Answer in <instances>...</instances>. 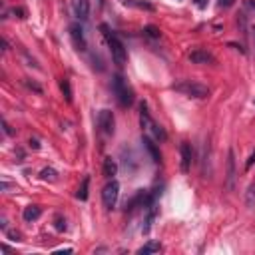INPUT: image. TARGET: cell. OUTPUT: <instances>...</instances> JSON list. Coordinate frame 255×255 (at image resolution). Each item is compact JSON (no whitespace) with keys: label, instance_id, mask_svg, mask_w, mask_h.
Returning <instances> with one entry per match:
<instances>
[{"label":"cell","instance_id":"obj_1","mask_svg":"<svg viewBox=\"0 0 255 255\" xmlns=\"http://www.w3.org/2000/svg\"><path fill=\"white\" fill-rule=\"evenodd\" d=\"M100 30L104 32L106 42H108V46H110V52H112V60H114V64H118V66L122 68L124 64H126V60H128V54H126V48H124V44H122V40H120L116 34H112V30H110L108 24H102Z\"/></svg>","mask_w":255,"mask_h":255},{"label":"cell","instance_id":"obj_2","mask_svg":"<svg viewBox=\"0 0 255 255\" xmlns=\"http://www.w3.org/2000/svg\"><path fill=\"white\" fill-rule=\"evenodd\" d=\"M112 90H114L116 100H118V104L122 106V108H128V106L134 104V92H132L130 86H128V82L124 80L122 74H116V76H114V80H112Z\"/></svg>","mask_w":255,"mask_h":255},{"label":"cell","instance_id":"obj_3","mask_svg":"<svg viewBox=\"0 0 255 255\" xmlns=\"http://www.w3.org/2000/svg\"><path fill=\"white\" fill-rule=\"evenodd\" d=\"M172 90L183 94V96H189V98H198V100H203L209 96V88L203 86L200 82H191V80H182L178 84H174Z\"/></svg>","mask_w":255,"mask_h":255},{"label":"cell","instance_id":"obj_4","mask_svg":"<svg viewBox=\"0 0 255 255\" xmlns=\"http://www.w3.org/2000/svg\"><path fill=\"white\" fill-rule=\"evenodd\" d=\"M118 196H120V183L116 180H112V182H108V183L104 185V189H102V201H104V205L108 207V209H112L116 205Z\"/></svg>","mask_w":255,"mask_h":255},{"label":"cell","instance_id":"obj_5","mask_svg":"<svg viewBox=\"0 0 255 255\" xmlns=\"http://www.w3.org/2000/svg\"><path fill=\"white\" fill-rule=\"evenodd\" d=\"M98 126H100V130H102L106 136H112L114 130H116L114 114H112L110 110H100V114H98Z\"/></svg>","mask_w":255,"mask_h":255},{"label":"cell","instance_id":"obj_6","mask_svg":"<svg viewBox=\"0 0 255 255\" xmlns=\"http://www.w3.org/2000/svg\"><path fill=\"white\" fill-rule=\"evenodd\" d=\"M70 38H72V42H74V46L78 48V50H86V38H84V30H82V26L78 24V22H74L72 26H70Z\"/></svg>","mask_w":255,"mask_h":255},{"label":"cell","instance_id":"obj_7","mask_svg":"<svg viewBox=\"0 0 255 255\" xmlns=\"http://www.w3.org/2000/svg\"><path fill=\"white\" fill-rule=\"evenodd\" d=\"M180 152H182V172L187 174L189 167H191V160H194V150H191V144L183 142L182 147H180Z\"/></svg>","mask_w":255,"mask_h":255},{"label":"cell","instance_id":"obj_8","mask_svg":"<svg viewBox=\"0 0 255 255\" xmlns=\"http://www.w3.org/2000/svg\"><path fill=\"white\" fill-rule=\"evenodd\" d=\"M227 189H233L236 185V156H233V150H229L227 154V180H225Z\"/></svg>","mask_w":255,"mask_h":255},{"label":"cell","instance_id":"obj_9","mask_svg":"<svg viewBox=\"0 0 255 255\" xmlns=\"http://www.w3.org/2000/svg\"><path fill=\"white\" fill-rule=\"evenodd\" d=\"M74 12H76L78 20L86 22V20L90 18V0H76V2H74Z\"/></svg>","mask_w":255,"mask_h":255},{"label":"cell","instance_id":"obj_10","mask_svg":"<svg viewBox=\"0 0 255 255\" xmlns=\"http://www.w3.org/2000/svg\"><path fill=\"white\" fill-rule=\"evenodd\" d=\"M189 60L194 62V64H216L214 54H209V52H205V50H194V52H189Z\"/></svg>","mask_w":255,"mask_h":255},{"label":"cell","instance_id":"obj_11","mask_svg":"<svg viewBox=\"0 0 255 255\" xmlns=\"http://www.w3.org/2000/svg\"><path fill=\"white\" fill-rule=\"evenodd\" d=\"M142 144H144V147L147 150V154L152 156V160H154L156 164H160V162H162V154H160V150H158V146H156L150 138H147V136L142 138Z\"/></svg>","mask_w":255,"mask_h":255},{"label":"cell","instance_id":"obj_12","mask_svg":"<svg viewBox=\"0 0 255 255\" xmlns=\"http://www.w3.org/2000/svg\"><path fill=\"white\" fill-rule=\"evenodd\" d=\"M140 124H142L144 130H150L152 124H154V120H152V116H150V110H147L146 102L140 104Z\"/></svg>","mask_w":255,"mask_h":255},{"label":"cell","instance_id":"obj_13","mask_svg":"<svg viewBox=\"0 0 255 255\" xmlns=\"http://www.w3.org/2000/svg\"><path fill=\"white\" fill-rule=\"evenodd\" d=\"M42 216V207L40 205H28V207H24V211H22V218H24V221H36L38 218Z\"/></svg>","mask_w":255,"mask_h":255},{"label":"cell","instance_id":"obj_14","mask_svg":"<svg viewBox=\"0 0 255 255\" xmlns=\"http://www.w3.org/2000/svg\"><path fill=\"white\" fill-rule=\"evenodd\" d=\"M122 2L126 6H134V8H140V10H150V12L156 10V6L150 4V2H146V0H122Z\"/></svg>","mask_w":255,"mask_h":255},{"label":"cell","instance_id":"obj_15","mask_svg":"<svg viewBox=\"0 0 255 255\" xmlns=\"http://www.w3.org/2000/svg\"><path fill=\"white\" fill-rule=\"evenodd\" d=\"M118 172V164L112 160V158H106L104 160V176L106 178H114Z\"/></svg>","mask_w":255,"mask_h":255},{"label":"cell","instance_id":"obj_16","mask_svg":"<svg viewBox=\"0 0 255 255\" xmlns=\"http://www.w3.org/2000/svg\"><path fill=\"white\" fill-rule=\"evenodd\" d=\"M160 249H162V245H160L158 241H147L144 247L138 249V253H140V255H150V253H158Z\"/></svg>","mask_w":255,"mask_h":255},{"label":"cell","instance_id":"obj_17","mask_svg":"<svg viewBox=\"0 0 255 255\" xmlns=\"http://www.w3.org/2000/svg\"><path fill=\"white\" fill-rule=\"evenodd\" d=\"M88 185H90V178H84V180H82V185H80L78 191H76V198H78L80 201H86V200H88Z\"/></svg>","mask_w":255,"mask_h":255},{"label":"cell","instance_id":"obj_18","mask_svg":"<svg viewBox=\"0 0 255 255\" xmlns=\"http://www.w3.org/2000/svg\"><path fill=\"white\" fill-rule=\"evenodd\" d=\"M40 180L42 182H56L58 180V172H56V169H52V167H44L40 172Z\"/></svg>","mask_w":255,"mask_h":255},{"label":"cell","instance_id":"obj_19","mask_svg":"<svg viewBox=\"0 0 255 255\" xmlns=\"http://www.w3.org/2000/svg\"><path fill=\"white\" fill-rule=\"evenodd\" d=\"M150 132L154 134V138H156L158 142H165V140H167V134H165V130H164L162 126H158L156 122L152 124V128H150Z\"/></svg>","mask_w":255,"mask_h":255},{"label":"cell","instance_id":"obj_20","mask_svg":"<svg viewBox=\"0 0 255 255\" xmlns=\"http://www.w3.org/2000/svg\"><path fill=\"white\" fill-rule=\"evenodd\" d=\"M60 90L64 94V98H66V102H72V88H70V80H60Z\"/></svg>","mask_w":255,"mask_h":255},{"label":"cell","instance_id":"obj_21","mask_svg":"<svg viewBox=\"0 0 255 255\" xmlns=\"http://www.w3.org/2000/svg\"><path fill=\"white\" fill-rule=\"evenodd\" d=\"M144 36H147V38H160L162 36V32H160V28H156V26H146L144 28Z\"/></svg>","mask_w":255,"mask_h":255},{"label":"cell","instance_id":"obj_22","mask_svg":"<svg viewBox=\"0 0 255 255\" xmlns=\"http://www.w3.org/2000/svg\"><path fill=\"white\" fill-rule=\"evenodd\" d=\"M245 201H247V205H249V207H253V205H255V182H253V183L249 185V189H247Z\"/></svg>","mask_w":255,"mask_h":255},{"label":"cell","instance_id":"obj_23","mask_svg":"<svg viewBox=\"0 0 255 255\" xmlns=\"http://www.w3.org/2000/svg\"><path fill=\"white\" fill-rule=\"evenodd\" d=\"M10 14H14V18H20V20H24L26 18V8H12L10 10Z\"/></svg>","mask_w":255,"mask_h":255},{"label":"cell","instance_id":"obj_24","mask_svg":"<svg viewBox=\"0 0 255 255\" xmlns=\"http://www.w3.org/2000/svg\"><path fill=\"white\" fill-rule=\"evenodd\" d=\"M24 84H26V86H28L30 90H34V92H38V94H42V88L38 86V84H36V82H30V80H24Z\"/></svg>","mask_w":255,"mask_h":255},{"label":"cell","instance_id":"obj_25","mask_svg":"<svg viewBox=\"0 0 255 255\" xmlns=\"http://www.w3.org/2000/svg\"><path fill=\"white\" fill-rule=\"evenodd\" d=\"M56 229H58V231H66V219L56 218Z\"/></svg>","mask_w":255,"mask_h":255},{"label":"cell","instance_id":"obj_26","mask_svg":"<svg viewBox=\"0 0 255 255\" xmlns=\"http://www.w3.org/2000/svg\"><path fill=\"white\" fill-rule=\"evenodd\" d=\"M194 2H196V6H198L200 10H203V8H207V2H209V0H194Z\"/></svg>","mask_w":255,"mask_h":255},{"label":"cell","instance_id":"obj_27","mask_svg":"<svg viewBox=\"0 0 255 255\" xmlns=\"http://www.w3.org/2000/svg\"><path fill=\"white\" fill-rule=\"evenodd\" d=\"M233 2H236V0H219V6L221 8H229Z\"/></svg>","mask_w":255,"mask_h":255},{"label":"cell","instance_id":"obj_28","mask_svg":"<svg viewBox=\"0 0 255 255\" xmlns=\"http://www.w3.org/2000/svg\"><path fill=\"white\" fill-rule=\"evenodd\" d=\"M2 126H4V132H6L8 136H12V134H14V132H12V128L8 126V122H6V120H2Z\"/></svg>","mask_w":255,"mask_h":255},{"label":"cell","instance_id":"obj_29","mask_svg":"<svg viewBox=\"0 0 255 255\" xmlns=\"http://www.w3.org/2000/svg\"><path fill=\"white\" fill-rule=\"evenodd\" d=\"M251 48H253V52H255V26L251 28Z\"/></svg>","mask_w":255,"mask_h":255},{"label":"cell","instance_id":"obj_30","mask_svg":"<svg viewBox=\"0 0 255 255\" xmlns=\"http://www.w3.org/2000/svg\"><path fill=\"white\" fill-rule=\"evenodd\" d=\"M245 6H247L249 10H253V12H255V2H253V0H245Z\"/></svg>","mask_w":255,"mask_h":255},{"label":"cell","instance_id":"obj_31","mask_svg":"<svg viewBox=\"0 0 255 255\" xmlns=\"http://www.w3.org/2000/svg\"><path fill=\"white\" fill-rule=\"evenodd\" d=\"M30 147H34V150H38V147H40L38 140H30Z\"/></svg>","mask_w":255,"mask_h":255},{"label":"cell","instance_id":"obj_32","mask_svg":"<svg viewBox=\"0 0 255 255\" xmlns=\"http://www.w3.org/2000/svg\"><path fill=\"white\" fill-rule=\"evenodd\" d=\"M253 162H255V154H251V158H249V162H247V165H245V167L249 169V167L253 165Z\"/></svg>","mask_w":255,"mask_h":255}]
</instances>
